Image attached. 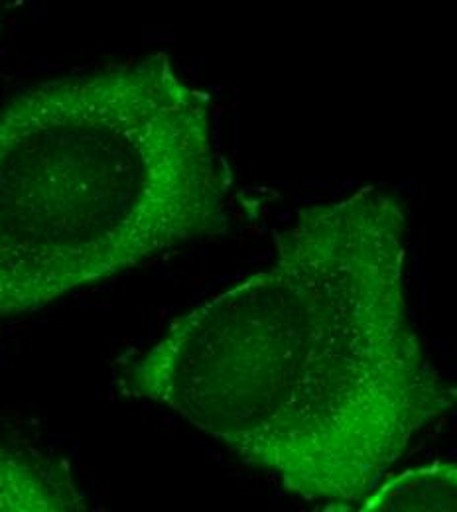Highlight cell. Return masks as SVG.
<instances>
[{
  "mask_svg": "<svg viewBox=\"0 0 457 512\" xmlns=\"http://www.w3.org/2000/svg\"><path fill=\"white\" fill-rule=\"evenodd\" d=\"M404 260L389 197L306 209L268 268L170 325L127 390L292 493L359 501L450 404L408 314Z\"/></svg>",
  "mask_w": 457,
  "mask_h": 512,
  "instance_id": "1",
  "label": "cell"
},
{
  "mask_svg": "<svg viewBox=\"0 0 457 512\" xmlns=\"http://www.w3.org/2000/svg\"><path fill=\"white\" fill-rule=\"evenodd\" d=\"M229 186L209 99L166 54L26 87L0 107V318L207 233Z\"/></svg>",
  "mask_w": 457,
  "mask_h": 512,
  "instance_id": "2",
  "label": "cell"
},
{
  "mask_svg": "<svg viewBox=\"0 0 457 512\" xmlns=\"http://www.w3.org/2000/svg\"><path fill=\"white\" fill-rule=\"evenodd\" d=\"M85 501L58 463L0 444V512L83 511Z\"/></svg>",
  "mask_w": 457,
  "mask_h": 512,
  "instance_id": "3",
  "label": "cell"
}]
</instances>
